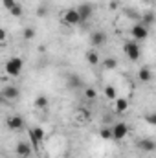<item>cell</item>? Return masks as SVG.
I'll return each instance as SVG.
<instances>
[{
    "label": "cell",
    "instance_id": "6da1fadb",
    "mask_svg": "<svg viewBox=\"0 0 156 158\" xmlns=\"http://www.w3.org/2000/svg\"><path fill=\"white\" fill-rule=\"evenodd\" d=\"M22 68H24V61L20 57H9L4 64L6 76H9V77H18L22 74Z\"/></svg>",
    "mask_w": 156,
    "mask_h": 158
},
{
    "label": "cell",
    "instance_id": "7a4b0ae2",
    "mask_svg": "<svg viewBox=\"0 0 156 158\" xmlns=\"http://www.w3.org/2000/svg\"><path fill=\"white\" fill-rule=\"evenodd\" d=\"M61 22H63L64 26H72V28H74V26H79V24H83L77 7H68V9H64L63 15H61Z\"/></svg>",
    "mask_w": 156,
    "mask_h": 158
},
{
    "label": "cell",
    "instance_id": "3957f363",
    "mask_svg": "<svg viewBox=\"0 0 156 158\" xmlns=\"http://www.w3.org/2000/svg\"><path fill=\"white\" fill-rule=\"evenodd\" d=\"M123 52H125V55L130 59V61H140V57H142V48H140V44H138V40L130 39L127 40L125 44H123Z\"/></svg>",
    "mask_w": 156,
    "mask_h": 158
},
{
    "label": "cell",
    "instance_id": "277c9868",
    "mask_svg": "<svg viewBox=\"0 0 156 158\" xmlns=\"http://www.w3.org/2000/svg\"><path fill=\"white\" fill-rule=\"evenodd\" d=\"M130 35H132V39L138 40V42L147 40V37H149V28H147L145 24L138 22V24H134V26L130 28Z\"/></svg>",
    "mask_w": 156,
    "mask_h": 158
},
{
    "label": "cell",
    "instance_id": "5b68a950",
    "mask_svg": "<svg viewBox=\"0 0 156 158\" xmlns=\"http://www.w3.org/2000/svg\"><path fill=\"white\" fill-rule=\"evenodd\" d=\"M44 129L42 127H33V129H30V142H31V145L35 147V149H39L40 143L44 142Z\"/></svg>",
    "mask_w": 156,
    "mask_h": 158
},
{
    "label": "cell",
    "instance_id": "8992f818",
    "mask_svg": "<svg viewBox=\"0 0 156 158\" xmlns=\"http://www.w3.org/2000/svg\"><path fill=\"white\" fill-rule=\"evenodd\" d=\"M2 98L4 99H7V101H15V99H18V96H20V90L15 86V85H7V86H4L2 88Z\"/></svg>",
    "mask_w": 156,
    "mask_h": 158
},
{
    "label": "cell",
    "instance_id": "52a82bcc",
    "mask_svg": "<svg viewBox=\"0 0 156 158\" xmlns=\"http://www.w3.org/2000/svg\"><path fill=\"white\" fill-rule=\"evenodd\" d=\"M31 153H33V149H31V145H30L28 142H18L17 147H15V155H17V158H30Z\"/></svg>",
    "mask_w": 156,
    "mask_h": 158
},
{
    "label": "cell",
    "instance_id": "ba28073f",
    "mask_svg": "<svg viewBox=\"0 0 156 158\" xmlns=\"http://www.w3.org/2000/svg\"><path fill=\"white\" fill-rule=\"evenodd\" d=\"M112 134H114V140H123L129 134V127L123 121H117V123L112 125Z\"/></svg>",
    "mask_w": 156,
    "mask_h": 158
},
{
    "label": "cell",
    "instance_id": "9c48e42d",
    "mask_svg": "<svg viewBox=\"0 0 156 158\" xmlns=\"http://www.w3.org/2000/svg\"><path fill=\"white\" fill-rule=\"evenodd\" d=\"M77 11H79V15H81V20L84 22V20H88L94 15V6L90 2H83V4L77 6Z\"/></svg>",
    "mask_w": 156,
    "mask_h": 158
},
{
    "label": "cell",
    "instance_id": "30bf717a",
    "mask_svg": "<svg viewBox=\"0 0 156 158\" xmlns=\"http://www.w3.org/2000/svg\"><path fill=\"white\" fill-rule=\"evenodd\" d=\"M90 44H92L94 48L105 46V44H107V33H105V31H92V33H90Z\"/></svg>",
    "mask_w": 156,
    "mask_h": 158
},
{
    "label": "cell",
    "instance_id": "8fae6325",
    "mask_svg": "<svg viewBox=\"0 0 156 158\" xmlns=\"http://www.w3.org/2000/svg\"><path fill=\"white\" fill-rule=\"evenodd\" d=\"M138 149L143 151V153H154L156 142H153L151 138H142V140H138Z\"/></svg>",
    "mask_w": 156,
    "mask_h": 158
},
{
    "label": "cell",
    "instance_id": "7c38bea8",
    "mask_svg": "<svg viewBox=\"0 0 156 158\" xmlns=\"http://www.w3.org/2000/svg\"><path fill=\"white\" fill-rule=\"evenodd\" d=\"M127 109H129V99L117 96L114 99V112L116 114H123V112H127Z\"/></svg>",
    "mask_w": 156,
    "mask_h": 158
},
{
    "label": "cell",
    "instance_id": "4fadbf2b",
    "mask_svg": "<svg viewBox=\"0 0 156 158\" xmlns=\"http://www.w3.org/2000/svg\"><path fill=\"white\" fill-rule=\"evenodd\" d=\"M7 127L11 129V131H20L22 127H24V118L22 116H9L7 118Z\"/></svg>",
    "mask_w": 156,
    "mask_h": 158
},
{
    "label": "cell",
    "instance_id": "5bb4252c",
    "mask_svg": "<svg viewBox=\"0 0 156 158\" xmlns=\"http://www.w3.org/2000/svg\"><path fill=\"white\" fill-rule=\"evenodd\" d=\"M138 79H140L142 83H151V81H153V70H151L147 64H143V66L138 70Z\"/></svg>",
    "mask_w": 156,
    "mask_h": 158
},
{
    "label": "cell",
    "instance_id": "9a60e30c",
    "mask_svg": "<svg viewBox=\"0 0 156 158\" xmlns=\"http://www.w3.org/2000/svg\"><path fill=\"white\" fill-rule=\"evenodd\" d=\"M48 105H50V99H48V96H44V94H39V96L35 98V109H39V110H44V109H48Z\"/></svg>",
    "mask_w": 156,
    "mask_h": 158
},
{
    "label": "cell",
    "instance_id": "2e32d148",
    "mask_svg": "<svg viewBox=\"0 0 156 158\" xmlns=\"http://www.w3.org/2000/svg\"><path fill=\"white\" fill-rule=\"evenodd\" d=\"M84 57H86L88 64H92V66L99 64V55H97V52H96V50H88V52L84 53Z\"/></svg>",
    "mask_w": 156,
    "mask_h": 158
},
{
    "label": "cell",
    "instance_id": "e0dca14e",
    "mask_svg": "<svg viewBox=\"0 0 156 158\" xmlns=\"http://www.w3.org/2000/svg\"><path fill=\"white\" fill-rule=\"evenodd\" d=\"M74 118L77 119L79 123H83V121H86V119H90V112H88L86 109H83V107H81V109H77V110H76V114H74Z\"/></svg>",
    "mask_w": 156,
    "mask_h": 158
},
{
    "label": "cell",
    "instance_id": "ac0fdd59",
    "mask_svg": "<svg viewBox=\"0 0 156 158\" xmlns=\"http://www.w3.org/2000/svg\"><path fill=\"white\" fill-rule=\"evenodd\" d=\"M154 22H156V15L153 13V11H145L143 17H142V24H145V26L149 28V26L154 24Z\"/></svg>",
    "mask_w": 156,
    "mask_h": 158
},
{
    "label": "cell",
    "instance_id": "d6986e66",
    "mask_svg": "<svg viewBox=\"0 0 156 158\" xmlns=\"http://www.w3.org/2000/svg\"><path fill=\"white\" fill-rule=\"evenodd\" d=\"M103 94H105V98L110 99V101H114L117 98V90H116V86H112V85H107L105 90H103Z\"/></svg>",
    "mask_w": 156,
    "mask_h": 158
},
{
    "label": "cell",
    "instance_id": "ffe728a7",
    "mask_svg": "<svg viewBox=\"0 0 156 158\" xmlns=\"http://www.w3.org/2000/svg\"><path fill=\"white\" fill-rule=\"evenodd\" d=\"M84 83H83V79L79 77V76H70L68 77V86L70 88H81Z\"/></svg>",
    "mask_w": 156,
    "mask_h": 158
},
{
    "label": "cell",
    "instance_id": "44dd1931",
    "mask_svg": "<svg viewBox=\"0 0 156 158\" xmlns=\"http://www.w3.org/2000/svg\"><path fill=\"white\" fill-rule=\"evenodd\" d=\"M105 70H114L117 66V61L114 59V57H107V59H103V64H101Z\"/></svg>",
    "mask_w": 156,
    "mask_h": 158
},
{
    "label": "cell",
    "instance_id": "7402d4cb",
    "mask_svg": "<svg viewBox=\"0 0 156 158\" xmlns=\"http://www.w3.org/2000/svg\"><path fill=\"white\" fill-rule=\"evenodd\" d=\"M99 138H103V140H114L112 127H103V129L99 131Z\"/></svg>",
    "mask_w": 156,
    "mask_h": 158
},
{
    "label": "cell",
    "instance_id": "603a6c76",
    "mask_svg": "<svg viewBox=\"0 0 156 158\" xmlns=\"http://www.w3.org/2000/svg\"><path fill=\"white\" fill-rule=\"evenodd\" d=\"M9 13H11L13 17H17V19H20V17H22V13H24V9H22V6H20L18 2H17V4H15V6H13L11 9H9Z\"/></svg>",
    "mask_w": 156,
    "mask_h": 158
},
{
    "label": "cell",
    "instance_id": "cb8c5ba5",
    "mask_svg": "<svg viewBox=\"0 0 156 158\" xmlns=\"http://www.w3.org/2000/svg\"><path fill=\"white\" fill-rule=\"evenodd\" d=\"M143 119L149 123V125H153V127H156V112L153 110V112H147L145 116H143Z\"/></svg>",
    "mask_w": 156,
    "mask_h": 158
},
{
    "label": "cell",
    "instance_id": "d4e9b609",
    "mask_svg": "<svg viewBox=\"0 0 156 158\" xmlns=\"http://www.w3.org/2000/svg\"><path fill=\"white\" fill-rule=\"evenodd\" d=\"M22 37L26 40H31L33 37H35V28H26L24 31H22Z\"/></svg>",
    "mask_w": 156,
    "mask_h": 158
},
{
    "label": "cell",
    "instance_id": "484cf974",
    "mask_svg": "<svg viewBox=\"0 0 156 158\" xmlns=\"http://www.w3.org/2000/svg\"><path fill=\"white\" fill-rule=\"evenodd\" d=\"M84 98L86 99H96L97 98V92H96V88H84Z\"/></svg>",
    "mask_w": 156,
    "mask_h": 158
},
{
    "label": "cell",
    "instance_id": "4316f807",
    "mask_svg": "<svg viewBox=\"0 0 156 158\" xmlns=\"http://www.w3.org/2000/svg\"><path fill=\"white\" fill-rule=\"evenodd\" d=\"M15 4H17V0H2V6H4V7H6L7 11H9V9H11V7L15 6Z\"/></svg>",
    "mask_w": 156,
    "mask_h": 158
},
{
    "label": "cell",
    "instance_id": "83f0119b",
    "mask_svg": "<svg viewBox=\"0 0 156 158\" xmlns=\"http://www.w3.org/2000/svg\"><path fill=\"white\" fill-rule=\"evenodd\" d=\"M46 13H48V9H46V7H39V9H37V15H39V17L46 15Z\"/></svg>",
    "mask_w": 156,
    "mask_h": 158
},
{
    "label": "cell",
    "instance_id": "f1b7e54d",
    "mask_svg": "<svg viewBox=\"0 0 156 158\" xmlns=\"http://www.w3.org/2000/svg\"><path fill=\"white\" fill-rule=\"evenodd\" d=\"M0 39H2V44L6 42V30H0Z\"/></svg>",
    "mask_w": 156,
    "mask_h": 158
}]
</instances>
